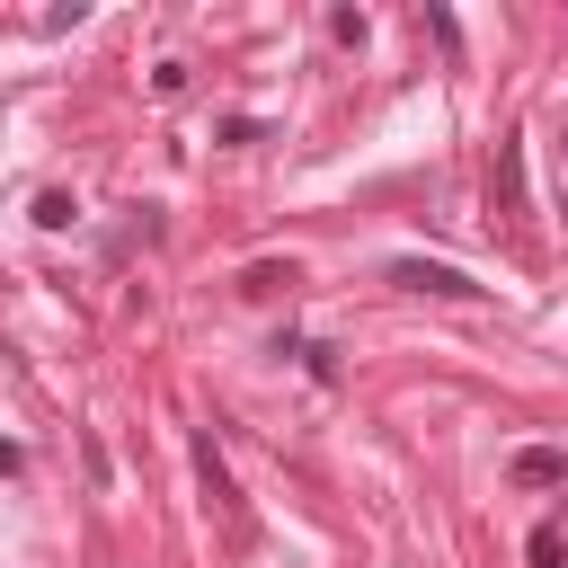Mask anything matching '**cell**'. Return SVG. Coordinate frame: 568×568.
<instances>
[{
  "label": "cell",
  "instance_id": "obj_9",
  "mask_svg": "<svg viewBox=\"0 0 568 568\" xmlns=\"http://www.w3.org/2000/svg\"><path fill=\"white\" fill-rule=\"evenodd\" d=\"M559 142H568V133H559Z\"/></svg>",
  "mask_w": 568,
  "mask_h": 568
},
{
  "label": "cell",
  "instance_id": "obj_5",
  "mask_svg": "<svg viewBox=\"0 0 568 568\" xmlns=\"http://www.w3.org/2000/svg\"><path fill=\"white\" fill-rule=\"evenodd\" d=\"M293 284H302L293 257H248V266H240V293H248V302H275V293H293Z\"/></svg>",
  "mask_w": 568,
  "mask_h": 568
},
{
  "label": "cell",
  "instance_id": "obj_1",
  "mask_svg": "<svg viewBox=\"0 0 568 568\" xmlns=\"http://www.w3.org/2000/svg\"><path fill=\"white\" fill-rule=\"evenodd\" d=\"M195 479H204V506L222 515V541H231V550H248V506H240V488H231V462L213 453V435H195Z\"/></svg>",
  "mask_w": 568,
  "mask_h": 568
},
{
  "label": "cell",
  "instance_id": "obj_8",
  "mask_svg": "<svg viewBox=\"0 0 568 568\" xmlns=\"http://www.w3.org/2000/svg\"><path fill=\"white\" fill-rule=\"evenodd\" d=\"M328 36L337 44H364V9H328Z\"/></svg>",
  "mask_w": 568,
  "mask_h": 568
},
{
  "label": "cell",
  "instance_id": "obj_6",
  "mask_svg": "<svg viewBox=\"0 0 568 568\" xmlns=\"http://www.w3.org/2000/svg\"><path fill=\"white\" fill-rule=\"evenodd\" d=\"M27 222H36V231H71V222H80V204H71L62 186H44V195L27 204Z\"/></svg>",
  "mask_w": 568,
  "mask_h": 568
},
{
  "label": "cell",
  "instance_id": "obj_2",
  "mask_svg": "<svg viewBox=\"0 0 568 568\" xmlns=\"http://www.w3.org/2000/svg\"><path fill=\"white\" fill-rule=\"evenodd\" d=\"M382 275H390L399 293H435V302H479V293H488L479 275H462V266H444V257H390Z\"/></svg>",
  "mask_w": 568,
  "mask_h": 568
},
{
  "label": "cell",
  "instance_id": "obj_7",
  "mask_svg": "<svg viewBox=\"0 0 568 568\" xmlns=\"http://www.w3.org/2000/svg\"><path fill=\"white\" fill-rule=\"evenodd\" d=\"M524 559H532V568H568V541H559V524H532Z\"/></svg>",
  "mask_w": 568,
  "mask_h": 568
},
{
  "label": "cell",
  "instance_id": "obj_3",
  "mask_svg": "<svg viewBox=\"0 0 568 568\" xmlns=\"http://www.w3.org/2000/svg\"><path fill=\"white\" fill-rule=\"evenodd\" d=\"M488 204H497L506 222H524V213H532V195H524V133H506V142H497V160H488Z\"/></svg>",
  "mask_w": 568,
  "mask_h": 568
},
{
  "label": "cell",
  "instance_id": "obj_4",
  "mask_svg": "<svg viewBox=\"0 0 568 568\" xmlns=\"http://www.w3.org/2000/svg\"><path fill=\"white\" fill-rule=\"evenodd\" d=\"M506 479H515V488H568V453H559V444H524V453L506 462Z\"/></svg>",
  "mask_w": 568,
  "mask_h": 568
}]
</instances>
